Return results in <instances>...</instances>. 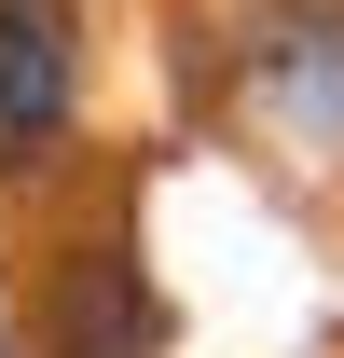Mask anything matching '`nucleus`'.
<instances>
[{
  "label": "nucleus",
  "mask_w": 344,
  "mask_h": 358,
  "mask_svg": "<svg viewBox=\"0 0 344 358\" xmlns=\"http://www.w3.org/2000/svg\"><path fill=\"white\" fill-rule=\"evenodd\" d=\"M0 358H14V345H0Z\"/></svg>",
  "instance_id": "obj_3"
},
{
  "label": "nucleus",
  "mask_w": 344,
  "mask_h": 358,
  "mask_svg": "<svg viewBox=\"0 0 344 358\" xmlns=\"http://www.w3.org/2000/svg\"><path fill=\"white\" fill-rule=\"evenodd\" d=\"M69 110H83V42H69V0H0V179L55 166Z\"/></svg>",
  "instance_id": "obj_1"
},
{
  "label": "nucleus",
  "mask_w": 344,
  "mask_h": 358,
  "mask_svg": "<svg viewBox=\"0 0 344 358\" xmlns=\"http://www.w3.org/2000/svg\"><path fill=\"white\" fill-rule=\"evenodd\" d=\"M55 345L69 358H152L166 345V303L138 289L124 248H69V275H55Z\"/></svg>",
  "instance_id": "obj_2"
}]
</instances>
